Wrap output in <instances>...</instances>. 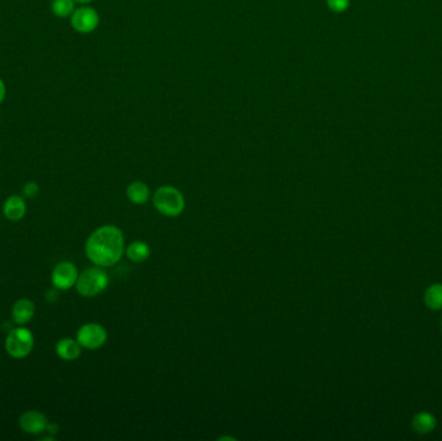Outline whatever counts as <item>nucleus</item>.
Instances as JSON below:
<instances>
[{
    "instance_id": "obj_2",
    "label": "nucleus",
    "mask_w": 442,
    "mask_h": 441,
    "mask_svg": "<svg viewBox=\"0 0 442 441\" xmlns=\"http://www.w3.org/2000/svg\"><path fill=\"white\" fill-rule=\"evenodd\" d=\"M153 205L159 214L167 218H176L184 211V194L175 186L165 185L156 191L153 195Z\"/></svg>"
},
{
    "instance_id": "obj_15",
    "label": "nucleus",
    "mask_w": 442,
    "mask_h": 441,
    "mask_svg": "<svg viewBox=\"0 0 442 441\" xmlns=\"http://www.w3.org/2000/svg\"><path fill=\"white\" fill-rule=\"evenodd\" d=\"M126 255L133 263H142L150 257V248L144 241H135L126 248Z\"/></svg>"
},
{
    "instance_id": "obj_8",
    "label": "nucleus",
    "mask_w": 442,
    "mask_h": 441,
    "mask_svg": "<svg viewBox=\"0 0 442 441\" xmlns=\"http://www.w3.org/2000/svg\"><path fill=\"white\" fill-rule=\"evenodd\" d=\"M19 428L28 435H39L46 431L48 419L46 415L38 410H28L21 414L19 419Z\"/></svg>"
},
{
    "instance_id": "obj_11",
    "label": "nucleus",
    "mask_w": 442,
    "mask_h": 441,
    "mask_svg": "<svg viewBox=\"0 0 442 441\" xmlns=\"http://www.w3.org/2000/svg\"><path fill=\"white\" fill-rule=\"evenodd\" d=\"M57 356L64 361H75L82 355V346L78 340L72 338H64L58 340L56 344Z\"/></svg>"
},
{
    "instance_id": "obj_14",
    "label": "nucleus",
    "mask_w": 442,
    "mask_h": 441,
    "mask_svg": "<svg viewBox=\"0 0 442 441\" xmlns=\"http://www.w3.org/2000/svg\"><path fill=\"white\" fill-rule=\"evenodd\" d=\"M424 304L431 311H442V284L436 282L428 286L424 293Z\"/></svg>"
},
{
    "instance_id": "obj_12",
    "label": "nucleus",
    "mask_w": 442,
    "mask_h": 441,
    "mask_svg": "<svg viewBox=\"0 0 442 441\" xmlns=\"http://www.w3.org/2000/svg\"><path fill=\"white\" fill-rule=\"evenodd\" d=\"M436 426H437V419L429 412H419L414 414V417L411 418V428L415 433L420 436L432 433L436 430Z\"/></svg>"
},
{
    "instance_id": "obj_9",
    "label": "nucleus",
    "mask_w": 442,
    "mask_h": 441,
    "mask_svg": "<svg viewBox=\"0 0 442 441\" xmlns=\"http://www.w3.org/2000/svg\"><path fill=\"white\" fill-rule=\"evenodd\" d=\"M35 314V304L30 299H19L12 308V319L16 325L22 326L33 320Z\"/></svg>"
},
{
    "instance_id": "obj_10",
    "label": "nucleus",
    "mask_w": 442,
    "mask_h": 441,
    "mask_svg": "<svg viewBox=\"0 0 442 441\" xmlns=\"http://www.w3.org/2000/svg\"><path fill=\"white\" fill-rule=\"evenodd\" d=\"M3 214L10 221H19L26 214V203L19 195H10L3 205Z\"/></svg>"
},
{
    "instance_id": "obj_18",
    "label": "nucleus",
    "mask_w": 442,
    "mask_h": 441,
    "mask_svg": "<svg viewBox=\"0 0 442 441\" xmlns=\"http://www.w3.org/2000/svg\"><path fill=\"white\" fill-rule=\"evenodd\" d=\"M39 192H40V188H39V185H38L35 182H28V183H26L25 186H24V189H22L24 195H25L26 198H30V200L38 197Z\"/></svg>"
},
{
    "instance_id": "obj_17",
    "label": "nucleus",
    "mask_w": 442,
    "mask_h": 441,
    "mask_svg": "<svg viewBox=\"0 0 442 441\" xmlns=\"http://www.w3.org/2000/svg\"><path fill=\"white\" fill-rule=\"evenodd\" d=\"M326 3L332 12L341 13L350 8V0H326Z\"/></svg>"
},
{
    "instance_id": "obj_22",
    "label": "nucleus",
    "mask_w": 442,
    "mask_h": 441,
    "mask_svg": "<svg viewBox=\"0 0 442 441\" xmlns=\"http://www.w3.org/2000/svg\"><path fill=\"white\" fill-rule=\"evenodd\" d=\"M441 330H442V317H441Z\"/></svg>"
},
{
    "instance_id": "obj_19",
    "label": "nucleus",
    "mask_w": 442,
    "mask_h": 441,
    "mask_svg": "<svg viewBox=\"0 0 442 441\" xmlns=\"http://www.w3.org/2000/svg\"><path fill=\"white\" fill-rule=\"evenodd\" d=\"M6 93H7L6 83L3 82V79L0 78V105H1V102H4V99H6Z\"/></svg>"
},
{
    "instance_id": "obj_1",
    "label": "nucleus",
    "mask_w": 442,
    "mask_h": 441,
    "mask_svg": "<svg viewBox=\"0 0 442 441\" xmlns=\"http://www.w3.org/2000/svg\"><path fill=\"white\" fill-rule=\"evenodd\" d=\"M84 250L85 255L95 266L113 267L126 251L123 232L115 225H102L91 233Z\"/></svg>"
},
{
    "instance_id": "obj_3",
    "label": "nucleus",
    "mask_w": 442,
    "mask_h": 441,
    "mask_svg": "<svg viewBox=\"0 0 442 441\" xmlns=\"http://www.w3.org/2000/svg\"><path fill=\"white\" fill-rule=\"evenodd\" d=\"M109 286V276L102 267L88 268L76 280V291L84 298H92L101 294Z\"/></svg>"
},
{
    "instance_id": "obj_21",
    "label": "nucleus",
    "mask_w": 442,
    "mask_h": 441,
    "mask_svg": "<svg viewBox=\"0 0 442 441\" xmlns=\"http://www.w3.org/2000/svg\"><path fill=\"white\" fill-rule=\"evenodd\" d=\"M75 3H81V4H88V3H91L92 0H74Z\"/></svg>"
},
{
    "instance_id": "obj_7",
    "label": "nucleus",
    "mask_w": 442,
    "mask_h": 441,
    "mask_svg": "<svg viewBox=\"0 0 442 441\" xmlns=\"http://www.w3.org/2000/svg\"><path fill=\"white\" fill-rule=\"evenodd\" d=\"M79 272L72 262H61L52 271V284L57 290H69L76 284Z\"/></svg>"
},
{
    "instance_id": "obj_16",
    "label": "nucleus",
    "mask_w": 442,
    "mask_h": 441,
    "mask_svg": "<svg viewBox=\"0 0 442 441\" xmlns=\"http://www.w3.org/2000/svg\"><path fill=\"white\" fill-rule=\"evenodd\" d=\"M51 10L56 17H60V19L70 17L75 10V1L74 0H52Z\"/></svg>"
},
{
    "instance_id": "obj_13",
    "label": "nucleus",
    "mask_w": 442,
    "mask_h": 441,
    "mask_svg": "<svg viewBox=\"0 0 442 441\" xmlns=\"http://www.w3.org/2000/svg\"><path fill=\"white\" fill-rule=\"evenodd\" d=\"M127 198L135 205H145L150 197V189L142 182H133L127 186Z\"/></svg>"
},
{
    "instance_id": "obj_6",
    "label": "nucleus",
    "mask_w": 442,
    "mask_h": 441,
    "mask_svg": "<svg viewBox=\"0 0 442 441\" xmlns=\"http://www.w3.org/2000/svg\"><path fill=\"white\" fill-rule=\"evenodd\" d=\"M72 17V26L76 33L81 34H90L95 31L100 24V16L91 7H82L73 12Z\"/></svg>"
},
{
    "instance_id": "obj_5",
    "label": "nucleus",
    "mask_w": 442,
    "mask_h": 441,
    "mask_svg": "<svg viewBox=\"0 0 442 441\" xmlns=\"http://www.w3.org/2000/svg\"><path fill=\"white\" fill-rule=\"evenodd\" d=\"M76 340L79 342L82 348H101L108 340V331L100 323L88 322L79 328L76 332Z\"/></svg>"
},
{
    "instance_id": "obj_20",
    "label": "nucleus",
    "mask_w": 442,
    "mask_h": 441,
    "mask_svg": "<svg viewBox=\"0 0 442 441\" xmlns=\"http://www.w3.org/2000/svg\"><path fill=\"white\" fill-rule=\"evenodd\" d=\"M46 431L49 433V435H56L57 432H58V424L57 423H48L47 424Z\"/></svg>"
},
{
    "instance_id": "obj_4",
    "label": "nucleus",
    "mask_w": 442,
    "mask_h": 441,
    "mask_svg": "<svg viewBox=\"0 0 442 441\" xmlns=\"http://www.w3.org/2000/svg\"><path fill=\"white\" fill-rule=\"evenodd\" d=\"M34 348V335L26 328H15L6 338V351L13 359H24Z\"/></svg>"
}]
</instances>
